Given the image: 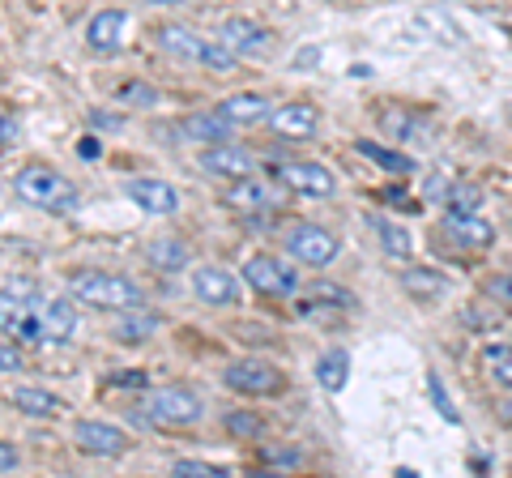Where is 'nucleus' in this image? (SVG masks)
Listing matches in <instances>:
<instances>
[{
    "mask_svg": "<svg viewBox=\"0 0 512 478\" xmlns=\"http://www.w3.org/2000/svg\"><path fill=\"white\" fill-rule=\"evenodd\" d=\"M13 188H18L22 201L39 205V210H52V214H73L77 210V188L52 167H39V163L22 167L18 175H13Z\"/></svg>",
    "mask_w": 512,
    "mask_h": 478,
    "instance_id": "nucleus-1",
    "label": "nucleus"
},
{
    "mask_svg": "<svg viewBox=\"0 0 512 478\" xmlns=\"http://www.w3.org/2000/svg\"><path fill=\"white\" fill-rule=\"evenodd\" d=\"M69 291L90 308H137L146 299L141 286H133L120 274H103V269H77V274H69Z\"/></svg>",
    "mask_w": 512,
    "mask_h": 478,
    "instance_id": "nucleus-2",
    "label": "nucleus"
},
{
    "mask_svg": "<svg viewBox=\"0 0 512 478\" xmlns=\"http://www.w3.org/2000/svg\"><path fill=\"white\" fill-rule=\"evenodd\" d=\"M222 380H227V389L244 397H278L286 389V372L269 359H235L222 368Z\"/></svg>",
    "mask_w": 512,
    "mask_h": 478,
    "instance_id": "nucleus-3",
    "label": "nucleus"
},
{
    "mask_svg": "<svg viewBox=\"0 0 512 478\" xmlns=\"http://www.w3.org/2000/svg\"><path fill=\"white\" fill-rule=\"evenodd\" d=\"M244 278H248V286L256 295H269V299H286V295L299 291V274L282 257H269V252H256V257H248Z\"/></svg>",
    "mask_w": 512,
    "mask_h": 478,
    "instance_id": "nucleus-4",
    "label": "nucleus"
},
{
    "mask_svg": "<svg viewBox=\"0 0 512 478\" xmlns=\"http://www.w3.org/2000/svg\"><path fill=\"white\" fill-rule=\"evenodd\" d=\"M286 248H291L295 261L316 265V269L320 265H333V261H338V252H342L338 235L325 231V227H316V222H299V227L286 231Z\"/></svg>",
    "mask_w": 512,
    "mask_h": 478,
    "instance_id": "nucleus-5",
    "label": "nucleus"
},
{
    "mask_svg": "<svg viewBox=\"0 0 512 478\" xmlns=\"http://www.w3.org/2000/svg\"><path fill=\"white\" fill-rule=\"evenodd\" d=\"M440 239H444V248H457V252H487L495 244V227L478 214H453L448 210L440 218Z\"/></svg>",
    "mask_w": 512,
    "mask_h": 478,
    "instance_id": "nucleus-6",
    "label": "nucleus"
},
{
    "mask_svg": "<svg viewBox=\"0 0 512 478\" xmlns=\"http://www.w3.org/2000/svg\"><path fill=\"white\" fill-rule=\"evenodd\" d=\"M278 180L282 188H291L299 197H333L338 193V180H333V171L325 163H312V158H291V163L278 167Z\"/></svg>",
    "mask_w": 512,
    "mask_h": 478,
    "instance_id": "nucleus-7",
    "label": "nucleus"
},
{
    "mask_svg": "<svg viewBox=\"0 0 512 478\" xmlns=\"http://www.w3.org/2000/svg\"><path fill=\"white\" fill-rule=\"evenodd\" d=\"M150 414L167 427H192L201 419V397L184 385H163L150 393Z\"/></svg>",
    "mask_w": 512,
    "mask_h": 478,
    "instance_id": "nucleus-8",
    "label": "nucleus"
},
{
    "mask_svg": "<svg viewBox=\"0 0 512 478\" xmlns=\"http://www.w3.org/2000/svg\"><path fill=\"white\" fill-rule=\"evenodd\" d=\"M218 43L235 56H265L274 47V30L252 22V18H227L218 26Z\"/></svg>",
    "mask_w": 512,
    "mask_h": 478,
    "instance_id": "nucleus-9",
    "label": "nucleus"
},
{
    "mask_svg": "<svg viewBox=\"0 0 512 478\" xmlns=\"http://www.w3.org/2000/svg\"><path fill=\"white\" fill-rule=\"evenodd\" d=\"M201 171L205 175H214V180H252V171H256V158L244 150V146H214V150H205L201 154Z\"/></svg>",
    "mask_w": 512,
    "mask_h": 478,
    "instance_id": "nucleus-10",
    "label": "nucleus"
},
{
    "mask_svg": "<svg viewBox=\"0 0 512 478\" xmlns=\"http://www.w3.org/2000/svg\"><path fill=\"white\" fill-rule=\"evenodd\" d=\"M124 193H128V201H133L137 210H146V214H175L180 210V193H175L167 180H154V175H137V180H128Z\"/></svg>",
    "mask_w": 512,
    "mask_h": 478,
    "instance_id": "nucleus-11",
    "label": "nucleus"
},
{
    "mask_svg": "<svg viewBox=\"0 0 512 478\" xmlns=\"http://www.w3.org/2000/svg\"><path fill=\"white\" fill-rule=\"evenodd\" d=\"M73 436L82 444V453H90V457H124L128 453V436L120 427L99 423V419H82L73 427Z\"/></svg>",
    "mask_w": 512,
    "mask_h": 478,
    "instance_id": "nucleus-12",
    "label": "nucleus"
},
{
    "mask_svg": "<svg viewBox=\"0 0 512 478\" xmlns=\"http://www.w3.org/2000/svg\"><path fill=\"white\" fill-rule=\"evenodd\" d=\"M269 129L286 141H308L320 129V111L312 103H282L269 111Z\"/></svg>",
    "mask_w": 512,
    "mask_h": 478,
    "instance_id": "nucleus-13",
    "label": "nucleus"
},
{
    "mask_svg": "<svg viewBox=\"0 0 512 478\" xmlns=\"http://www.w3.org/2000/svg\"><path fill=\"white\" fill-rule=\"evenodd\" d=\"M192 291H197L205 304H235L239 299V282L231 269H222V265H201L197 274H192Z\"/></svg>",
    "mask_w": 512,
    "mask_h": 478,
    "instance_id": "nucleus-14",
    "label": "nucleus"
},
{
    "mask_svg": "<svg viewBox=\"0 0 512 478\" xmlns=\"http://www.w3.org/2000/svg\"><path fill=\"white\" fill-rule=\"evenodd\" d=\"M39 325H43V342H69L77 333V308L73 299H43L39 304Z\"/></svg>",
    "mask_w": 512,
    "mask_h": 478,
    "instance_id": "nucleus-15",
    "label": "nucleus"
},
{
    "mask_svg": "<svg viewBox=\"0 0 512 478\" xmlns=\"http://www.w3.org/2000/svg\"><path fill=\"white\" fill-rule=\"evenodd\" d=\"M222 201H227L231 210H239V214H252V210H274V205H278V193L261 180V175H252V180L231 184L227 193H222Z\"/></svg>",
    "mask_w": 512,
    "mask_h": 478,
    "instance_id": "nucleus-16",
    "label": "nucleus"
},
{
    "mask_svg": "<svg viewBox=\"0 0 512 478\" xmlns=\"http://www.w3.org/2000/svg\"><path fill=\"white\" fill-rule=\"evenodd\" d=\"M124 26H128V13L124 9H99L90 18V26H86V43L94 47V52H116Z\"/></svg>",
    "mask_w": 512,
    "mask_h": 478,
    "instance_id": "nucleus-17",
    "label": "nucleus"
},
{
    "mask_svg": "<svg viewBox=\"0 0 512 478\" xmlns=\"http://www.w3.org/2000/svg\"><path fill=\"white\" fill-rule=\"evenodd\" d=\"M205 43H210V39H201L197 30H188L180 22H167L163 30H158V47H163L167 56H180V60H201Z\"/></svg>",
    "mask_w": 512,
    "mask_h": 478,
    "instance_id": "nucleus-18",
    "label": "nucleus"
},
{
    "mask_svg": "<svg viewBox=\"0 0 512 478\" xmlns=\"http://www.w3.org/2000/svg\"><path fill=\"white\" fill-rule=\"evenodd\" d=\"M214 111L227 124H261V120H269V103L261 99V94H231V99H222Z\"/></svg>",
    "mask_w": 512,
    "mask_h": 478,
    "instance_id": "nucleus-19",
    "label": "nucleus"
},
{
    "mask_svg": "<svg viewBox=\"0 0 512 478\" xmlns=\"http://www.w3.org/2000/svg\"><path fill=\"white\" fill-rule=\"evenodd\" d=\"M184 137L188 141H210V150H214V146H227L231 141V124L222 120L218 111H197V116L184 120Z\"/></svg>",
    "mask_w": 512,
    "mask_h": 478,
    "instance_id": "nucleus-20",
    "label": "nucleus"
},
{
    "mask_svg": "<svg viewBox=\"0 0 512 478\" xmlns=\"http://www.w3.org/2000/svg\"><path fill=\"white\" fill-rule=\"evenodd\" d=\"M13 406H18L22 414H30V419H56V414H64V397L22 385V389H13Z\"/></svg>",
    "mask_w": 512,
    "mask_h": 478,
    "instance_id": "nucleus-21",
    "label": "nucleus"
},
{
    "mask_svg": "<svg viewBox=\"0 0 512 478\" xmlns=\"http://www.w3.org/2000/svg\"><path fill=\"white\" fill-rule=\"evenodd\" d=\"M316 380H320V389L342 393L346 380H350V355H346V350H325L320 363H316Z\"/></svg>",
    "mask_w": 512,
    "mask_h": 478,
    "instance_id": "nucleus-22",
    "label": "nucleus"
},
{
    "mask_svg": "<svg viewBox=\"0 0 512 478\" xmlns=\"http://www.w3.org/2000/svg\"><path fill=\"white\" fill-rule=\"evenodd\" d=\"M146 257L158 269H184L188 265V244L184 239H175V235H163V239H154V244L146 248Z\"/></svg>",
    "mask_w": 512,
    "mask_h": 478,
    "instance_id": "nucleus-23",
    "label": "nucleus"
},
{
    "mask_svg": "<svg viewBox=\"0 0 512 478\" xmlns=\"http://www.w3.org/2000/svg\"><path fill=\"white\" fill-rule=\"evenodd\" d=\"M372 227H376V235H380V248L389 252L393 261H410V248H414V244H410V235H406L402 227H397V222H389V218H376Z\"/></svg>",
    "mask_w": 512,
    "mask_h": 478,
    "instance_id": "nucleus-24",
    "label": "nucleus"
},
{
    "mask_svg": "<svg viewBox=\"0 0 512 478\" xmlns=\"http://www.w3.org/2000/svg\"><path fill=\"white\" fill-rule=\"evenodd\" d=\"M359 154L363 158H372L376 167H384V171H397V175H410L414 171V158H406L402 150H384V146H376V141H359Z\"/></svg>",
    "mask_w": 512,
    "mask_h": 478,
    "instance_id": "nucleus-25",
    "label": "nucleus"
},
{
    "mask_svg": "<svg viewBox=\"0 0 512 478\" xmlns=\"http://www.w3.org/2000/svg\"><path fill=\"white\" fill-rule=\"evenodd\" d=\"M402 286L414 299H436V295H444V274L440 269H406Z\"/></svg>",
    "mask_w": 512,
    "mask_h": 478,
    "instance_id": "nucleus-26",
    "label": "nucleus"
},
{
    "mask_svg": "<svg viewBox=\"0 0 512 478\" xmlns=\"http://www.w3.org/2000/svg\"><path fill=\"white\" fill-rule=\"evenodd\" d=\"M222 427H227L231 436H239V440L265 436V419H261V414H252V410H227V414H222Z\"/></svg>",
    "mask_w": 512,
    "mask_h": 478,
    "instance_id": "nucleus-27",
    "label": "nucleus"
},
{
    "mask_svg": "<svg viewBox=\"0 0 512 478\" xmlns=\"http://www.w3.org/2000/svg\"><path fill=\"white\" fill-rule=\"evenodd\" d=\"M483 359H487V368L495 372V385L512 389V342H491L483 350Z\"/></svg>",
    "mask_w": 512,
    "mask_h": 478,
    "instance_id": "nucleus-28",
    "label": "nucleus"
},
{
    "mask_svg": "<svg viewBox=\"0 0 512 478\" xmlns=\"http://www.w3.org/2000/svg\"><path fill=\"white\" fill-rule=\"evenodd\" d=\"M171 478H231V474H227V466H214V461L188 457V461H175V466H171Z\"/></svg>",
    "mask_w": 512,
    "mask_h": 478,
    "instance_id": "nucleus-29",
    "label": "nucleus"
},
{
    "mask_svg": "<svg viewBox=\"0 0 512 478\" xmlns=\"http://www.w3.org/2000/svg\"><path fill=\"white\" fill-rule=\"evenodd\" d=\"M116 103H120V107H154V103H158V90L146 86V82H124V86L116 90Z\"/></svg>",
    "mask_w": 512,
    "mask_h": 478,
    "instance_id": "nucleus-30",
    "label": "nucleus"
},
{
    "mask_svg": "<svg viewBox=\"0 0 512 478\" xmlns=\"http://www.w3.org/2000/svg\"><path fill=\"white\" fill-rule=\"evenodd\" d=\"M201 65H205V69H214V73H231V69L239 65V56H235V52H227V47H222L218 39H210V43H205Z\"/></svg>",
    "mask_w": 512,
    "mask_h": 478,
    "instance_id": "nucleus-31",
    "label": "nucleus"
},
{
    "mask_svg": "<svg viewBox=\"0 0 512 478\" xmlns=\"http://www.w3.org/2000/svg\"><path fill=\"white\" fill-rule=\"evenodd\" d=\"M427 397H431V402H436V410L444 414V423H457V419H461L457 406L448 402V393H444V385H440V376H436V372L427 376Z\"/></svg>",
    "mask_w": 512,
    "mask_h": 478,
    "instance_id": "nucleus-32",
    "label": "nucleus"
},
{
    "mask_svg": "<svg viewBox=\"0 0 512 478\" xmlns=\"http://www.w3.org/2000/svg\"><path fill=\"white\" fill-rule=\"evenodd\" d=\"M483 291H487V299H495L500 308H512V274H495V278H487V282H483Z\"/></svg>",
    "mask_w": 512,
    "mask_h": 478,
    "instance_id": "nucleus-33",
    "label": "nucleus"
},
{
    "mask_svg": "<svg viewBox=\"0 0 512 478\" xmlns=\"http://www.w3.org/2000/svg\"><path fill=\"white\" fill-rule=\"evenodd\" d=\"M483 193H478L474 184H453V214H474Z\"/></svg>",
    "mask_w": 512,
    "mask_h": 478,
    "instance_id": "nucleus-34",
    "label": "nucleus"
},
{
    "mask_svg": "<svg viewBox=\"0 0 512 478\" xmlns=\"http://www.w3.org/2000/svg\"><path fill=\"white\" fill-rule=\"evenodd\" d=\"M265 466L295 470V466H299V453H295V449H265Z\"/></svg>",
    "mask_w": 512,
    "mask_h": 478,
    "instance_id": "nucleus-35",
    "label": "nucleus"
},
{
    "mask_svg": "<svg viewBox=\"0 0 512 478\" xmlns=\"http://www.w3.org/2000/svg\"><path fill=\"white\" fill-rule=\"evenodd\" d=\"M312 295H316V299H325V304H342V308H355V299H350L346 291H338V286H325V282H320V286H312Z\"/></svg>",
    "mask_w": 512,
    "mask_h": 478,
    "instance_id": "nucleus-36",
    "label": "nucleus"
},
{
    "mask_svg": "<svg viewBox=\"0 0 512 478\" xmlns=\"http://www.w3.org/2000/svg\"><path fill=\"white\" fill-rule=\"evenodd\" d=\"M107 385H116V389H146V372H111Z\"/></svg>",
    "mask_w": 512,
    "mask_h": 478,
    "instance_id": "nucleus-37",
    "label": "nucleus"
},
{
    "mask_svg": "<svg viewBox=\"0 0 512 478\" xmlns=\"http://www.w3.org/2000/svg\"><path fill=\"white\" fill-rule=\"evenodd\" d=\"M18 368H22V350L0 342V372H18Z\"/></svg>",
    "mask_w": 512,
    "mask_h": 478,
    "instance_id": "nucleus-38",
    "label": "nucleus"
},
{
    "mask_svg": "<svg viewBox=\"0 0 512 478\" xmlns=\"http://www.w3.org/2000/svg\"><path fill=\"white\" fill-rule=\"evenodd\" d=\"M103 154V146H99V137H82L77 141V158H86V163H94V158Z\"/></svg>",
    "mask_w": 512,
    "mask_h": 478,
    "instance_id": "nucleus-39",
    "label": "nucleus"
},
{
    "mask_svg": "<svg viewBox=\"0 0 512 478\" xmlns=\"http://www.w3.org/2000/svg\"><path fill=\"white\" fill-rule=\"evenodd\" d=\"M150 329H158V316H146L141 325H120V338H141V333H150Z\"/></svg>",
    "mask_w": 512,
    "mask_h": 478,
    "instance_id": "nucleus-40",
    "label": "nucleus"
},
{
    "mask_svg": "<svg viewBox=\"0 0 512 478\" xmlns=\"http://www.w3.org/2000/svg\"><path fill=\"white\" fill-rule=\"evenodd\" d=\"M13 466H18V449H13L9 440H0V474L13 470Z\"/></svg>",
    "mask_w": 512,
    "mask_h": 478,
    "instance_id": "nucleus-41",
    "label": "nucleus"
},
{
    "mask_svg": "<svg viewBox=\"0 0 512 478\" xmlns=\"http://www.w3.org/2000/svg\"><path fill=\"white\" fill-rule=\"evenodd\" d=\"M13 141H18V124L9 116H0V146H13Z\"/></svg>",
    "mask_w": 512,
    "mask_h": 478,
    "instance_id": "nucleus-42",
    "label": "nucleus"
},
{
    "mask_svg": "<svg viewBox=\"0 0 512 478\" xmlns=\"http://www.w3.org/2000/svg\"><path fill=\"white\" fill-rule=\"evenodd\" d=\"M500 423H504V427H512V397H508V402L500 406Z\"/></svg>",
    "mask_w": 512,
    "mask_h": 478,
    "instance_id": "nucleus-43",
    "label": "nucleus"
},
{
    "mask_svg": "<svg viewBox=\"0 0 512 478\" xmlns=\"http://www.w3.org/2000/svg\"><path fill=\"white\" fill-rule=\"evenodd\" d=\"M252 478H278V474H269V470H252Z\"/></svg>",
    "mask_w": 512,
    "mask_h": 478,
    "instance_id": "nucleus-44",
    "label": "nucleus"
}]
</instances>
